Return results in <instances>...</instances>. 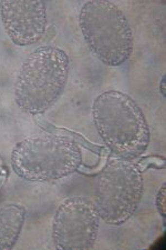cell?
Masks as SVG:
<instances>
[{
    "instance_id": "ba28073f",
    "label": "cell",
    "mask_w": 166,
    "mask_h": 250,
    "mask_svg": "<svg viewBox=\"0 0 166 250\" xmlns=\"http://www.w3.org/2000/svg\"><path fill=\"white\" fill-rule=\"evenodd\" d=\"M27 210L20 204H6L0 207V250L15 247L26 220Z\"/></svg>"
},
{
    "instance_id": "6da1fadb",
    "label": "cell",
    "mask_w": 166,
    "mask_h": 250,
    "mask_svg": "<svg viewBox=\"0 0 166 250\" xmlns=\"http://www.w3.org/2000/svg\"><path fill=\"white\" fill-rule=\"evenodd\" d=\"M98 134L116 158L133 161L147 151L151 131L143 111L131 96L107 90L92 103Z\"/></svg>"
},
{
    "instance_id": "3957f363",
    "label": "cell",
    "mask_w": 166,
    "mask_h": 250,
    "mask_svg": "<svg viewBox=\"0 0 166 250\" xmlns=\"http://www.w3.org/2000/svg\"><path fill=\"white\" fill-rule=\"evenodd\" d=\"M11 167L20 178L48 183L64 178L78 170L82 152L74 139L46 132L32 135L16 144Z\"/></svg>"
},
{
    "instance_id": "52a82bcc",
    "label": "cell",
    "mask_w": 166,
    "mask_h": 250,
    "mask_svg": "<svg viewBox=\"0 0 166 250\" xmlns=\"http://www.w3.org/2000/svg\"><path fill=\"white\" fill-rule=\"evenodd\" d=\"M0 18L16 46L38 42L47 28V7L42 0H0Z\"/></svg>"
},
{
    "instance_id": "7a4b0ae2",
    "label": "cell",
    "mask_w": 166,
    "mask_h": 250,
    "mask_svg": "<svg viewBox=\"0 0 166 250\" xmlns=\"http://www.w3.org/2000/svg\"><path fill=\"white\" fill-rule=\"evenodd\" d=\"M70 70L67 52L56 46L31 51L20 66L14 84V98L22 111L40 115L54 106L66 88Z\"/></svg>"
},
{
    "instance_id": "30bf717a",
    "label": "cell",
    "mask_w": 166,
    "mask_h": 250,
    "mask_svg": "<svg viewBox=\"0 0 166 250\" xmlns=\"http://www.w3.org/2000/svg\"><path fill=\"white\" fill-rule=\"evenodd\" d=\"M165 84H166L165 75H163V76H162V79H161V82H160V90H161L162 96H163L164 98L166 97V87H165Z\"/></svg>"
},
{
    "instance_id": "277c9868",
    "label": "cell",
    "mask_w": 166,
    "mask_h": 250,
    "mask_svg": "<svg viewBox=\"0 0 166 250\" xmlns=\"http://www.w3.org/2000/svg\"><path fill=\"white\" fill-rule=\"evenodd\" d=\"M79 27L88 47L105 66L119 67L132 55V28L114 2L91 0L83 3Z\"/></svg>"
},
{
    "instance_id": "5b68a950",
    "label": "cell",
    "mask_w": 166,
    "mask_h": 250,
    "mask_svg": "<svg viewBox=\"0 0 166 250\" xmlns=\"http://www.w3.org/2000/svg\"><path fill=\"white\" fill-rule=\"evenodd\" d=\"M143 193L144 179L137 164L115 158L98 177L93 204L105 224L120 226L134 215Z\"/></svg>"
},
{
    "instance_id": "8992f818",
    "label": "cell",
    "mask_w": 166,
    "mask_h": 250,
    "mask_svg": "<svg viewBox=\"0 0 166 250\" xmlns=\"http://www.w3.org/2000/svg\"><path fill=\"white\" fill-rule=\"evenodd\" d=\"M100 216L84 197H70L56 209L52 220V241L59 250L91 249L98 239Z\"/></svg>"
},
{
    "instance_id": "9c48e42d",
    "label": "cell",
    "mask_w": 166,
    "mask_h": 250,
    "mask_svg": "<svg viewBox=\"0 0 166 250\" xmlns=\"http://www.w3.org/2000/svg\"><path fill=\"white\" fill-rule=\"evenodd\" d=\"M165 191H166V184L162 185V187L160 188L159 192H157L156 196V208L157 211H159L160 215L163 218L164 223H165V217H166V203H165Z\"/></svg>"
}]
</instances>
